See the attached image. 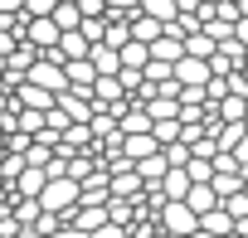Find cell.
<instances>
[{"label":"cell","instance_id":"7a4b0ae2","mask_svg":"<svg viewBox=\"0 0 248 238\" xmlns=\"http://www.w3.org/2000/svg\"><path fill=\"white\" fill-rule=\"evenodd\" d=\"M170 78H175V88H195V92H204V88H209V63H200V59H180V63L170 68Z\"/></svg>","mask_w":248,"mask_h":238},{"label":"cell","instance_id":"ac0fdd59","mask_svg":"<svg viewBox=\"0 0 248 238\" xmlns=\"http://www.w3.org/2000/svg\"><path fill=\"white\" fill-rule=\"evenodd\" d=\"M0 15H20V0H0Z\"/></svg>","mask_w":248,"mask_h":238},{"label":"cell","instance_id":"d6986e66","mask_svg":"<svg viewBox=\"0 0 248 238\" xmlns=\"http://www.w3.org/2000/svg\"><path fill=\"white\" fill-rule=\"evenodd\" d=\"M54 238H88V233H78V228H59Z\"/></svg>","mask_w":248,"mask_h":238},{"label":"cell","instance_id":"e0dca14e","mask_svg":"<svg viewBox=\"0 0 248 238\" xmlns=\"http://www.w3.org/2000/svg\"><path fill=\"white\" fill-rule=\"evenodd\" d=\"M175 15H200V0H175Z\"/></svg>","mask_w":248,"mask_h":238},{"label":"cell","instance_id":"52a82bcc","mask_svg":"<svg viewBox=\"0 0 248 238\" xmlns=\"http://www.w3.org/2000/svg\"><path fill=\"white\" fill-rule=\"evenodd\" d=\"M137 15H146V20H156L161 30L175 20V0H137Z\"/></svg>","mask_w":248,"mask_h":238},{"label":"cell","instance_id":"9c48e42d","mask_svg":"<svg viewBox=\"0 0 248 238\" xmlns=\"http://www.w3.org/2000/svg\"><path fill=\"white\" fill-rule=\"evenodd\" d=\"M200 233H214V238H233V223H229V214H224V209H209V214L200 219Z\"/></svg>","mask_w":248,"mask_h":238},{"label":"cell","instance_id":"5b68a950","mask_svg":"<svg viewBox=\"0 0 248 238\" xmlns=\"http://www.w3.org/2000/svg\"><path fill=\"white\" fill-rule=\"evenodd\" d=\"M107 199H141V180H137V170L112 175V180H107Z\"/></svg>","mask_w":248,"mask_h":238},{"label":"cell","instance_id":"8992f818","mask_svg":"<svg viewBox=\"0 0 248 238\" xmlns=\"http://www.w3.org/2000/svg\"><path fill=\"white\" fill-rule=\"evenodd\" d=\"M88 63H93V73H97V78H117V73H122L117 54H112V49H102V44H93V49H88Z\"/></svg>","mask_w":248,"mask_h":238},{"label":"cell","instance_id":"2e32d148","mask_svg":"<svg viewBox=\"0 0 248 238\" xmlns=\"http://www.w3.org/2000/svg\"><path fill=\"white\" fill-rule=\"evenodd\" d=\"M229 156H233V165H238V170H248V136H243V141H238Z\"/></svg>","mask_w":248,"mask_h":238},{"label":"cell","instance_id":"4fadbf2b","mask_svg":"<svg viewBox=\"0 0 248 238\" xmlns=\"http://www.w3.org/2000/svg\"><path fill=\"white\" fill-rule=\"evenodd\" d=\"M102 30H107V20H83V25H78V34H83L88 44H102Z\"/></svg>","mask_w":248,"mask_h":238},{"label":"cell","instance_id":"6da1fadb","mask_svg":"<svg viewBox=\"0 0 248 238\" xmlns=\"http://www.w3.org/2000/svg\"><path fill=\"white\" fill-rule=\"evenodd\" d=\"M156 228H161L166 238H190V233L200 228V219H195L185 204H161V214H156Z\"/></svg>","mask_w":248,"mask_h":238},{"label":"cell","instance_id":"44dd1931","mask_svg":"<svg viewBox=\"0 0 248 238\" xmlns=\"http://www.w3.org/2000/svg\"><path fill=\"white\" fill-rule=\"evenodd\" d=\"M0 83H5V63H0Z\"/></svg>","mask_w":248,"mask_h":238},{"label":"cell","instance_id":"3957f363","mask_svg":"<svg viewBox=\"0 0 248 238\" xmlns=\"http://www.w3.org/2000/svg\"><path fill=\"white\" fill-rule=\"evenodd\" d=\"M102 223H107V204H78L68 214V228H78V233H97Z\"/></svg>","mask_w":248,"mask_h":238},{"label":"cell","instance_id":"7c38bea8","mask_svg":"<svg viewBox=\"0 0 248 238\" xmlns=\"http://www.w3.org/2000/svg\"><path fill=\"white\" fill-rule=\"evenodd\" d=\"M219 209L229 214V223H238V219H248V194H233V199H224Z\"/></svg>","mask_w":248,"mask_h":238},{"label":"cell","instance_id":"5bb4252c","mask_svg":"<svg viewBox=\"0 0 248 238\" xmlns=\"http://www.w3.org/2000/svg\"><path fill=\"white\" fill-rule=\"evenodd\" d=\"M233 44L248 54V15H238V25H233Z\"/></svg>","mask_w":248,"mask_h":238},{"label":"cell","instance_id":"30bf717a","mask_svg":"<svg viewBox=\"0 0 248 238\" xmlns=\"http://www.w3.org/2000/svg\"><path fill=\"white\" fill-rule=\"evenodd\" d=\"M117 132H122V136H146L151 122H146V112H122V117H117Z\"/></svg>","mask_w":248,"mask_h":238},{"label":"cell","instance_id":"ffe728a7","mask_svg":"<svg viewBox=\"0 0 248 238\" xmlns=\"http://www.w3.org/2000/svg\"><path fill=\"white\" fill-rule=\"evenodd\" d=\"M238 180H243V194H248V170H238Z\"/></svg>","mask_w":248,"mask_h":238},{"label":"cell","instance_id":"9a60e30c","mask_svg":"<svg viewBox=\"0 0 248 238\" xmlns=\"http://www.w3.org/2000/svg\"><path fill=\"white\" fill-rule=\"evenodd\" d=\"M88 238H132V233H127V228H117V223H102V228L88 233Z\"/></svg>","mask_w":248,"mask_h":238},{"label":"cell","instance_id":"277c9868","mask_svg":"<svg viewBox=\"0 0 248 238\" xmlns=\"http://www.w3.org/2000/svg\"><path fill=\"white\" fill-rule=\"evenodd\" d=\"M180 204H185L195 219H204L209 209H219V199H214V190H209V185H190V194H185Z\"/></svg>","mask_w":248,"mask_h":238},{"label":"cell","instance_id":"ba28073f","mask_svg":"<svg viewBox=\"0 0 248 238\" xmlns=\"http://www.w3.org/2000/svg\"><path fill=\"white\" fill-rule=\"evenodd\" d=\"M146 59H151V63H170V68H175V63H180V44L161 34V39H156V44L146 49Z\"/></svg>","mask_w":248,"mask_h":238},{"label":"cell","instance_id":"8fae6325","mask_svg":"<svg viewBox=\"0 0 248 238\" xmlns=\"http://www.w3.org/2000/svg\"><path fill=\"white\" fill-rule=\"evenodd\" d=\"M117 63L122 68H132V73H141L151 59H146V44H127V49H117Z\"/></svg>","mask_w":248,"mask_h":238}]
</instances>
